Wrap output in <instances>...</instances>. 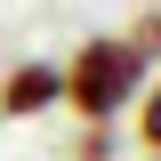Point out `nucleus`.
<instances>
[{
  "mask_svg": "<svg viewBox=\"0 0 161 161\" xmlns=\"http://www.w3.org/2000/svg\"><path fill=\"white\" fill-rule=\"evenodd\" d=\"M64 73V113H80L89 129H105L113 113H129L145 89V73H153V57H145L129 32H89L73 48V57L57 64Z\"/></svg>",
  "mask_w": 161,
  "mask_h": 161,
  "instance_id": "1",
  "label": "nucleus"
},
{
  "mask_svg": "<svg viewBox=\"0 0 161 161\" xmlns=\"http://www.w3.org/2000/svg\"><path fill=\"white\" fill-rule=\"evenodd\" d=\"M48 105H64V73L57 64H16V73L0 80V121H32V113H48Z\"/></svg>",
  "mask_w": 161,
  "mask_h": 161,
  "instance_id": "2",
  "label": "nucleus"
},
{
  "mask_svg": "<svg viewBox=\"0 0 161 161\" xmlns=\"http://www.w3.org/2000/svg\"><path fill=\"white\" fill-rule=\"evenodd\" d=\"M129 113H137V145H145V153H161V64L145 73V89H137Z\"/></svg>",
  "mask_w": 161,
  "mask_h": 161,
  "instance_id": "3",
  "label": "nucleus"
},
{
  "mask_svg": "<svg viewBox=\"0 0 161 161\" xmlns=\"http://www.w3.org/2000/svg\"><path fill=\"white\" fill-rule=\"evenodd\" d=\"M153 161H161V153H153Z\"/></svg>",
  "mask_w": 161,
  "mask_h": 161,
  "instance_id": "4",
  "label": "nucleus"
}]
</instances>
